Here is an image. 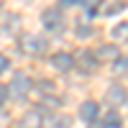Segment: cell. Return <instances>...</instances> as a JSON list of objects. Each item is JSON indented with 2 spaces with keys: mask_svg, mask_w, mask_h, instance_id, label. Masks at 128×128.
<instances>
[{
  "mask_svg": "<svg viewBox=\"0 0 128 128\" xmlns=\"http://www.w3.org/2000/svg\"><path fill=\"white\" fill-rule=\"evenodd\" d=\"M31 87H34V84H31V80L26 77V74H20V72H18L16 77H13V82H10V95H13L16 100H23L26 95H28Z\"/></svg>",
  "mask_w": 128,
  "mask_h": 128,
  "instance_id": "1",
  "label": "cell"
},
{
  "mask_svg": "<svg viewBox=\"0 0 128 128\" xmlns=\"http://www.w3.org/2000/svg\"><path fill=\"white\" fill-rule=\"evenodd\" d=\"M20 46H23L26 54H41V51L46 49V41L41 38V36H36V34H23Z\"/></svg>",
  "mask_w": 128,
  "mask_h": 128,
  "instance_id": "2",
  "label": "cell"
},
{
  "mask_svg": "<svg viewBox=\"0 0 128 128\" xmlns=\"http://www.w3.org/2000/svg\"><path fill=\"white\" fill-rule=\"evenodd\" d=\"M105 100H108V105H113V108H120L128 100V92H126L123 84H113V87H108V92H105Z\"/></svg>",
  "mask_w": 128,
  "mask_h": 128,
  "instance_id": "3",
  "label": "cell"
},
{
  "mask_svg": "<svg viewBox=\"0 0 128 128\" xmlns=\"http://www.w3.org/2000/svg\"><path fill=\"white\" fill-rule=\"evenodd\" d=\"M41 20L49 31H62V10L59 8H46L41 13Z\"/></svg>",
  "mask_w": 128,
  "mask_h": 128,
  "instance_id": "4",
  "label": "cell"
},
{
  "mask_svg": "<svg viewBox=\"0 0 128 128\" xmlns=\"http://www.w3.org/2000/svg\"><path fill=\"white\" fill-rule=\"evenodd\" d=\"M51 64H54V69H59V72H69L72 67H74V56L72 54H54L51 56Z\"/></svg>",
  "mask_w": 128,
  "mask_h": 128,
  "instance_id": "5",
  "label": "cell"
},
{
  "mask_svg": "<svg viewBox=\"0 0 128 128\" xmlns=\"http://www.w3.org/2000/svg\"><path fill=\"white\" fill-rule=\"evenodd\" d=\"M98 102H95V100H84L82 105H80V118L82 120H87V123H92L95 118H98Z\"/></svg>",
  "mask_w": 128,
  "mask_h": 128,
  "instance_id": "6",
  "label": "cell"
},
{
  "mask_svg": "<svg viewBox=\"0 0 128 128\" xmlns=\"http://www.w3.org/2000/svg\"><path fill=\"white\" fill-rule=\"evenodd\" d=\"M41 113L38 110H28L23 118H20V123H18V128H41Z\"/></svg>",
  "mask_w": 128,
  "mask_h": 128,
  "instance_id": "7",
  "label": "cell"
},
{
  "mask_svg": "<svg viewBox=\"0 0 128 128\" xmlns=\"http://www.w3.org/2000/svg\"><path fill=\"white\" fill-rule=\"evenodd\" d=\"M95 59H100V62H110V59H118V49L115 46H100L98 51H95Z\"/></svg>",
  "mask_w": 128,
  "mask_h": 128,
  "instance_id": "8",
  "label": "cell"
},
{
  "mask_svg": "<svg viewBox=\"0 0 128 128\" xmlns=\"http://www.w3.org/2000/svg\"><path fill=\"white\" fill-rule=\"evenodd\" d=\"M110 36L118 41V44H120V41H128V23H118V26L110 31Z\"/></svg>",
  "mask_w": 128,
  "mask_h": 128,
  "instance_id": "9",
  "label": "cell"
},
{
  "mask_svg": "<svg viewBox=\"0 0 128 128\" xmlns=\"http://www.w3.org/2000/svg\"><path fill=\"white\" fill-rule=\"evenodd\" d=\"M69 126H72V118H69V115H56V118L51 120L49 128H69Z\"/></svg>",
  "mask_w": 128,
  "mask_h": 128,
  "instance_id": "10",
  "label": "cell"
},
{
  "mask_svg": "<svg viewBox=\"0 0 128 128\" xmlns=\"http://www.w3.org/2000/svg\"><path fill=\"white\" fill-rule=\"evenodd\" d=\"M120 10H123V3L118 0V3H110L108 8H105V13H108V16H115V13H120Z\"/></svg>",
  "mask_w": 128,
  "mask_h": 128,
  "instance_id": "11",
  "label": "cell"
},
{
  "mask_svg": "<svg viewBox=\"0 0 128 128\" xmlns=\"http://www.w3.org/2000/svg\"><path fill=\"white\" fill-rule=\"evenodd\" d=\"M102 3V0H82V5L87 8V13H95V10H98V5Z\"/></svg>",
  "mask_w": 128,
  "mask_h": 128,
  "instance_id": "12",
  "label": "cell"
},
{
  "mask_svg": "<svg viewBox=\"0 0 128 128\" xmlns=\"http://www.w3.org/2000/svg\"><path fill=\"white\" fill-rule=\"evenodd\" d=\"M105 126H110V128H120V118H118L115 113H110L108 120H105Z\"/></svg>",
  "mask_w": 128,
  "mask_h": 128,
  "instance_id": "13",
  "label": "cell"
},
{
  "mask_svg": "<svg viewBox=\"0 0 128 128\" xmlns=\"http://www.w3.org/2000/svg\"><path fill=\"white\" fill-rule=\"evenodd\" d=\"M38 87H41V92H44V95H51V92H54V84H51L49 80H44V82H38Z\"/></svg>",
  "mask_w": 128,
  "mask_h": 128,
  "instance_id": "14",
  "label": "cell"
},
{
  "mask_svg": "<svg viewBox=\"0 0 128 128\" xmlns=\"http://www.w3.org/2000/svg\"><path fill=\"white\" fill-rule=\"evenodd\" d=\"M8 67H10V62H8V56H5V54H0V74H3V72H5Z\"/></svg>",
  "mask_w": 128,
  "mask_h": 128,
  "instance_id": "15",
  "label": "cell"
},
{
  "mask_svg": "<svg viewBox=\"0 0 128 128\" xmlns=\"http://www.w3.org/2000/svg\"><path fill=\"white\" fill-rule=\"evenodd\" d=\"M74 31H77V36H82V38H84V36H90V28H87V26H77Z\"/></svg>",
  "mask_w": 128,
  "mask_h": 128,
  "instance_id": "16",
  "label": "cell"
},
{
  "mask_svg": "<svg viewBox=\"0 0 128 128\" xmlns=\"http://www.w3.org/2000/svg\"><path fill=\"white\" fill-rule=\"evenodd\" d=\"M90 128H105V123H92Z\"/></svg>",
  "mask_w": 128,
  "mask_h": 128,
  "instance_id": "17",
  "label": "cell"
},
{
  "mask_svg": "<svg viewBox=\"0 0 128 128\" xmlns=\"http://www.w3.org/2000/svg\"><path fill=\"white\" fill-rule=\"evenodd\" d=\"M3 98H5V87H0V102H3Z\"/></svg>",
  "mask_w": 128,
  "mask_h": 128,
  "instance_id": "18",
  "label": "cell"
},
{
  "mask_svg": "<svg viewBox=\"0 0 128 128\" xmlns=\"http://www.w3.org/2000/svg\"><path fill=\"white\" fill-rule=\"evenodd\" d=\"M64 3H80V0H64Z\"/></svg>",
  "mask_w": 128,
  "mask_h": 128,
  "instance_id": "19",
  "label": "cell"
}]
</instances>
